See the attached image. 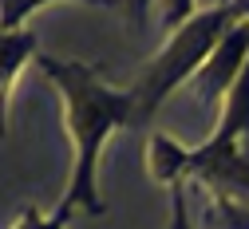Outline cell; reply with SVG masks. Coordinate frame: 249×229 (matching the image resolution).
<instances>
[{
    "label": "cell",
    "mask_w": 249,
    "mask_h": 229,
    "mask_svg": "<svg viewBox=\"0 0 249 229\" xmlns=\"http://www.w3.org/2000/svg\"><path fill=\"white\" fill-rule=\"evenodd\" d=\"M64 225H68V221H59L55 213H52V217H44V213H40L36 206H28V210L20 213V221H16L12 229H64Z\"/></svg>",
    "instance_id": "9c48e42d"
},
{
    "label": "cell",
    "mask_w": 249,
    "mask_h": 229,
    "mask_svg": "<svg viewBox=\"0 0 249 229\" xmlns=\"http://www.w3.org/2000/svg\"><path fill=\"white\" fill-rule=\"evenodd\" d=\"M40 71L55 83L59 99H64V123L71 135V182L64 190V202L55 206V217L68 221L75 210L83 213H103L99 202V154L103 142L115 135L119 126L131 123V91L107 87L95 68L87 63H71V59H55V55H36Z\"/></svg>",
    "instance_id": "6da1fadb"
},
{
    "label": "cell",
    "mask_w": 249,
    "mask_h": 229,
    "mask_svg": "<svg viewBox=\"0 0 249 229\" xmlns=\"http://www.w3.org/2000/svg\"><path fill=\"white\" fill-rule=\"evenodd\" d=\"M245 59H249V16L226 32L222 44L210 52V59L190 75V83H186L182 91L190 95L194 103H202V107H222L230 87L237 83V75L245 68Z\"/></svg>",
    "instance_id": "3957f363"
},
{
    "label": "cell",
    "mask_w": 249,
    "mask_h": 229,
    "mask_svg": "<svg viewBox=\"0 0 249 229\" xmlns=\"http://www.w3.org/2000/svg\"><path fill=\"white\" fill-rule=\"evenodd\" d=\"M166 229H194L190 221V202H186V182L170 186V225Z\"/></svg>",
    "instance_id": "ba28073f"
},
{
    "label": "cell",
    "mask_w": 249,
    "mask_h": 229,
    "mask_svg": "<svg viewBox=\"0 0 249 229\" xmlns=\"http://www.w3.org/2000/svg\"><path fill=\"white\" fill-rule=\"evenodd\" d=\"M36 8H40L36 0H4L0 4V32H24V20Z\"/></svg>",
    "instance_id": "52a82bcc"
},
{
    "label": "cell",
    "mask_w": 249,
    "mask_h": 229,
    "mask_svg": "<svg viewBox=\"0 0 249 229\" xmlns=\"http://www.w3.org/2000/svg\"><path fill=\"white\" fill-rule=\"evenodd\" d=\"M210 146L217 150H249V59L237 75V83L230 87L222 115H217V126L210 135Z\"/></svg>",
    "instance_id": "277c9868"
},
{
    "label": "cell",
    "mask_w": 249,
    "mask_h": 229,
    "mask_svg": "<svg viewBox=\"0 0 249 229\" xmlns=\"http://www.w3.org/2000/svg\"><path fill=\"white\" fill-rule=\"evenodd\" d=\"M245 16H249V4H217V8H202L186 28H178L162 44V52L139 71L131 87V103H135L131 123H150L154 111L166 103V95L190 83V75L210 59V52L222 44V36Z\"/></svg>",
    "instance_id": "7a4b0ae2"
},
{
    "label": "cell",
    "mask_w": 249,
    "mask_h": 229,
    "mask_svg": "<svg viewBox=\"0 0 249 229\" xmlns=\"http://www.w3.org/2000/svg\"><path fill=\"white\" fill-rule=\"evenodd\" d=\"M40 52H36V36L32 32H0V139L8 135V123H4V115H8V95H12V83H16V75L24 71V63L28 59H36Z\"/></svg>",
    "instance_id": "5b68a950"
},
{
    "label": "cell",
    "mask_w": 249,
    "mask_h": 229,
    "mask_svg": "<svg viewBox=\"0 0 249 229\" xmlns=\"http://www.w3.org/2000/svg\"><path fill=\"white\" fill-rule=\"evenodd\" d=\"M190 146H182L178 139L170 135H150L146 142V170L154 182H162V186H178L186 182V170H190Z\"/></svg>",
    "instance_id": "8992f818"
}]
</instances>
